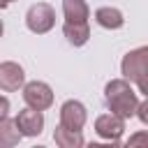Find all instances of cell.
<instances>
[{
    "label": "cell",
    "instance_id": "19",
    "mask_svg": "<svg viewBox=\"0 0 148 148\" xmlns=\"http://www.w3.org/2000/svg\"><path fill=\"white\" fill-rule=\"evenodd\" d=\"M9 2H14V0H9Z\"/></svg>",
    "mask_w": 148,
    "mask_h": 148
},
{
    "label": "cell",
    "instance_id": "9",
    "mask_svg": "<svg viewBox=\"0 0 148 148\" xmlns=\"http://www.w3.org/2000/svg\"><path fill=\"white\" fill-rule=\"evenodd\" d=\"M62 35L72 46H83L90 39V25L88 21H65L62 23Z\"/></svg>",
    "mask_w": 148,
    "mask_h": 148
},
{
    "label": "cell",
    "instance_id": "3",
    "mask_svg": "<svg viewBox=\"0 0 148 148\" xmlns=\"http://www.w3.org/2000/svg\"><path fill=\"white\" fill-rule=\"evenodd\" d=\"M25 25L35 35H46L56 25V9L49 2H35L25 12Z\"/></svg>",
    "mask_w": 148,
    "mask_h": 148
},
{
    "label": "cell",
    "instance_id": "6",
    "mask_svg": "<svg viewBox=\"0 0 148 148\" xmlns=\"http://www.w3.org/2000/svg\"><path fill=\"white\" fill-rule=\"evenodd\" d=\"M58 113H60V125L67 127V130H76V132H81L83 125H86V120H88V109L79 99L62 102V106H60Z\"/></svg>",
    "mask_w": 148,
    "mask_h": 148
},
{
    "label": "cell",
    "instance_id": "15",
    "mask_svg": "<svg viewBox=\"0 0 148 148\" xmlns=\"http://www.w3.org/2000/svg\"><path fill=\"white\" fill-rule=\"evenodd\" d=\"M9 106H12V104H9V99H7L5 95H0V120L9 116Z\"/></svg>",
    "mask_w": 148,
    "mask_h": 148
},
{
    "label": "cell",
    "instance_id": "8",
    "mask_svg": "<svg viewBox=\"0 0 148 148\" xmlns=\"http://www.w3.org/2000/svg\"><path fill=\"white\" fill-rule=\"evenodd\" d=\"M25 83V72L18 62L14 60H5L0 62V90L5 92H14Z\"/></svg>",
    "mask_w": 148,
    "mask_h": 148
},
{
    "label": "cell",
    "instance_id": "14",
    "mask_svg": "<svg viewBox=\"0 0 148 148\" xmlns=\"http://www.w3.org/2000/svg\"><path fill=\"white\" fill-rule=\"evenodd\" d=\"M134 116L143 123V125H148V99H139V104H136V111H134Z\"/></svg>",
    "mask_w": 148,
    "mask_h": 148
},
{
    "label": "cell",
    "instance_id": "4",
    "mask_svg": "<svg viewBox=\"0 0 148 148\" xmlns=\"http://www.w3.org/2000/svg\"><path fill=\"white\" fill-rule=\"evenodd\" d=\"M21 88H23V102L30 109L46 111V109L53 106V90H51L49 83H44V81H28Z\"/></svg>",
    "mask_w": 148,
    "mask_h": 148
},
{
    "label": "cell",
    "instance_id": "10",
    "mask_svg": "<svg viewBox=\"0 0 148 148\" xmlns=\"http://www.w3.org/2000/svg\"><path fill=\"white\" fill-rule=\"evenodd\" d=\"M95 21H97V25H102L106 30H118V28L125 25V16H123V12L118 7H99V9H95Z\"/></svg>",
    "mask_w": 148,
    "mask_h": 148
},
{
    "label": "cell",
    "instance_id": "7",
    "mask_svg": "<svg viewBox=\"0 0 148 148\" xmlns=\"http://www.w3.org/2000/svg\"><path fill=\"white\" fill-rule=\"evenodd\" d=\"M14 123H16L18 132H21V136H39L42 130H44V113L37 111V109L25 106V109L18 111Z\"/></svg>",
    "mask_w": 148,
    "mask_h": 148
},
{
    "label": "cell",
    "instance_id": "1",
    "mask_svg": "<svg viewBox=\"0 0 148 148\" xmlns=\"http://www.w3.org/2000/svg\"><path fill=\"white\" fill-rule=\"evenodd\" d=\"M104 102L106 109L120 118H132L139 104V92L132 88V83L127 79H111L104 86Z\"/></svg>",
    "mask_w": 148,
    "mask_h": 148
},
{
    "label": "cell",
    "instance_id": "16",
    "mask_svg": "<svg viewBox=\"0 0 148 148\" xmlns=\"http://www.w3.org/2000/svg\"><path fill=\"white\" fill-rule=\"evenodd\" d=\"M141 141H148V134H146V132H139V134H134V136H130V141H127V146H132V143H141Z\"/></svg>",
    "mask_w": 148,
    "mask_h": 148
},
{
    "label": "cell",
    "instance_id": "18",
    "mask_svg": "<svg viewBox=\"0 0 148 148\" xmlns=\"http://www.w3.org/2000/svg\"><path fill=\"white\" fill-rule=\"evenodd\" d=\"M2 32H5V23H2V18H0V37H2Z\"/></svg>",
    "mask_w": 148,
    "mask_h": 148
},
{
    "label": "cell",
    "instance_id": "5",
    "mask_svg": "<svg viewBox=\"0 0 148 148\" xmlns=\"http://www.w3.org/2000/svg\"><path fill=\"white\" fill-rule=\"evenodd\" d=\"M95 132L99 139L109 141V143H120L123 134H125V118L116 116V113H102L95 118Z\"/></svg>",
    "mask_w": 148,
    "mask_h": 148
},
{
    "label": "cell",
    "instance_id": "13",
    "mask_svg": "<svg viewBox=\"0 0 148 148\" xmlns=\"http://www.w3.org/2000/svg\"><path fill=\"white\" fill-rule=\"evenodd\" d=\"M21 139H23V136H21L16 123L9 120V116L2 118V120H0V148H12V146H16Z\"/></svg>",
    "mask_w": 148,
    "mask_h": 148
},
{
    "label": "cell",
    "instance_id": "17",
    "mask_svg": "<svg viewBox=\"0 0 148 148\" xmlns=\"http://www.w3.org/2000/svg\"><path fill=\"white\" fill-rule=\"evenodd\" d=\"M7 5H9V0H0V9H7Z\"/></svg>",
    "mask_w": 148,
    "mask_h": 148
},
{
    "label": "cell",
    "instance_id": "2",
    "mask_svg": "<svg viewBox=\"0 0 148 148\" xmlns=\"http://www.w3.org/2000/svg\"><path fill=\"white\" fill-rule=\"evenodd\" d=\"M120 72H123V79L136 86V92L148 95V46H139L125 53L120 62Z\"/></svg>",
    "mask_w": 148,
    "mask_h": 148
},
{
    "label": "cell",
    "instance_id": "12",
    "mask_svg": "<svg viewBox=\"0 0 148 148\" xmlns=\"http://www.w3.org/2000/svg\"><path fill=\"white\" fill-rule=\"evenodd\" d=\"M62 14L65 21H88L90 7L86 0H62Z\"/></svg>",
    "mask_w": 148,
    "mask_h": 148
},
{
    "label": "cell",
    "instance_id": "11",
    "mask_svg": "<svg viewBox=\"0 0 148 148\" xmlns=\"http://www.w3.org/2000/svg\"><path fill=\"white\" fill-rule=\"evenodd\" d=\"M53 141H56V146H60V148H81V146L86 143V139H83L81 132L67 130V127H62L60 123H58V127L53 130Z\"/></svg>",
    "mask_w": 148,
    "mask_h": 148
}]
</instances>
